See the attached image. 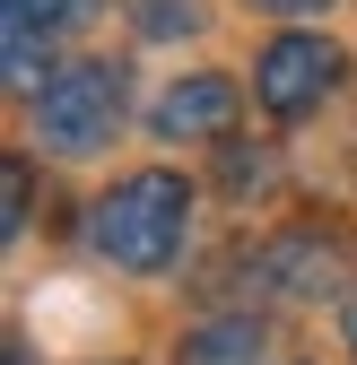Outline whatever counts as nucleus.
I'll return each mask as SVG.
<instances>
[{"mask_svg":"<svg viewBox=\"0 0 357 365\" xmlns=\"http://www.w3.org/2000/svg\"><path fill=\"white\" fill-rule=\"evenodd\" d=\"M183 226H192V192H183V174H166V165H149V174H131V182H114V192L87 209V244H96L114 269H166L174 252H183Z\"/></svg>","mask_w":357,"mask_h":365,"instance_id":"1","label":"nucleus"},{"mask_svg":"<svg viewBox=\"0 0 357 365\" xmlns=\"http://www.w3.org/2000/svg\"><path fill=\"white\" fill-rule=\"evenodd\" d=\"M114 122H122V70L114 61H61L53 78L35 87V140L61 148V157L105 148Z\"/></svg>","mask_w":357,"mask_h":365,"instance_id":"2","label":"nucleus"},{"mask_svg":"<svg viewBox=\"0 0 357 365\" xmlns=\"http://www.w3.org/2000/svg\"><path fill=\"white\" fill-rule=\"evenodd\" d=\"M331 78H340V53H331L323 35H279L271 53L253 61V96L271 105L279 122H296V113H314L331 96Z\"/></svg>","mask_w":357,"mask_h":365,"instance_id":"3","label":"nucleus"},{"mask_svg":"<svg viewBox=\"0 0 357 365\" xmlns=\"http://www.w3.org/2000/svg\"><path fill=\"white\" fill-rule=\"evenodd\" d=\"M157 140H227V122H236V87L227 78H174L166 96H157Z\"/></svg>","mask_w":357,"mask_h":365,"instance_id":"4","label":"nucleus"},{"mask_svg":"<svg viewBox=\"0 0 357 365\" xmlns=\"http://www.w3.org/2000/svg\"><path fill=\"white\" fill-rule=\"evenodd\" d=\"M253 269H261V287H271V296H331V287H340V279H331L340 252H331L323 235H279V244H261Z\"/></svg>","mask_w":357,"mask_h":365,"instance_id":"5","label":"nucleus"},{"mask_svg":"<svg viewBox=\"0 0 357 365\" xmlns=\"http://www.w3.org/2000/svg\"><path fill=\"white\" fill-rule=\"evenodd\" d=\"M174 365H271V331H261L253 313H218V322H201L183 339Z\"/></svg>","mask_w":357,"mask_h":365,"instance_id":"6","label":"nucleus"},{"mask_svg":"<svg viewBox=\"0 0 357 365\" xmlns=\"http://www.w3.org/2000/svg\"><path fill=\"white\" fill-rule=\"evenodd\" d=\"M105 0H9V18H26V26H44V35H61V26H87Z\"/></svg>","mask_w":357,"mask_h":365,"instance_id":"7","label":"nucleus"},{"mask_svg":"<svg viewBox=\"0 0 357 365\" xmlns=\"http://www.w3.org/2000/svg\"><path fill=\"white\" fill-rule=\"evenodd\" d=\"M44 43H53L44 26H26V18H9V78H18V87H26V78L44 70Z\"/></svg>","mask_w":357,"mask_h":365,"instance_id":"8","label":"nucleus"},{"mask_svg":"<svg viewBox=\"0 0 357 365\" xmlns=\"http://www.w3.org/2000/svg\"><path fill=\"white\" fill-rule=\"evenodd\" d=\"M140 26H149V35H174V26H192V0H140Z\"/></svg>","mask_w":357,"mask_h":365,"instance_id":"9","label":"nucleus"},{"mask_svg":"<svg viewBox=\"0 0 357 365\" xmlns=\"http://www.w3.org/2000/svg\"><path fill=\"white\" fill-rule=\"evenodd\" d=\"M0 226H9V235L26 226V165H9V209H0Z\"/></svg>","mask_w":357,"mask_h":365,"instance_id":"10","label":"nucleus"},{"mask_svg":"<svg viewBox=\"0 0 357 365\" xmlns=\"http://www.w3.org/2000/svg\"><path fill=\"white\" fill-rule=\"evenodd\" d=\"M253 9H279V18H305V9H331V0H253Z\"/></svg>","mask_w":357,"mask_h":365,"instance_id":"11","label":"nucleus"},{"mask_svg":"<svg viewBox=\"0 0 357 365\" xmlns=\"http://www.w3.org/2000/svg\"><path fill=\"white\" fill-rule=\"evenodd\" d=\"M348 348H357V304H348Z\"/></svg>","mask_w":357,"mask_h":365,"instance_id":"12","label":"nucleus"}]
</instances>
